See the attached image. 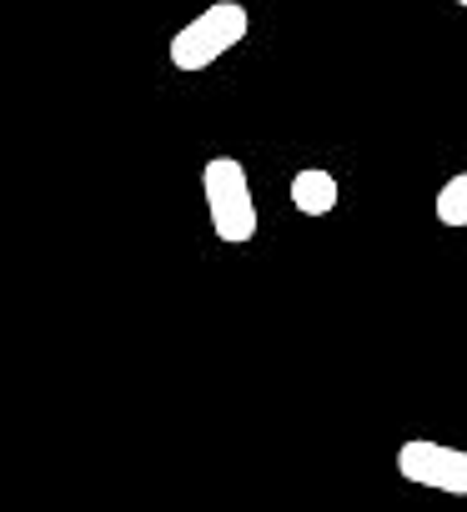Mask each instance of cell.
<instances>
[{
  "label": "cell",
  "instance_id": "cell-2",
  "mask_svg": "<svg viewBox=\"0 0 467 512\" xmlns=\"http://www.w3.org/2000/svg\"><path fill=\"white\" fill-rule=\"evenodd\" d=\"M201 191H206L211 231L226 246H242L257 236V196H252V176L237 156H211L201 166Z\"/></svg>",
  "mask_w": 467,
  "mask_h": 512
},
{
  "label": "cell",
  "instance_id": "cell-3",
  "mask_svg": "<svg viewBox=\"0 0 467 512\" xmlns=\"http://www.w3.org/2000/svg\"><path fill=\"white\" fill-rule=\"evenodd\" d=\"M397 472L412 487H427V492H442V497H467V447L412 437V442L397 447Z\"/></svg>",
  "mask_w": 467,
  "mask_h": 512
},
{
  "label": "cell",
  "instance_id": "cell-1",
  "mask_svg": "<svg viewBox=\"0 0 467 512\" xmlns=\"http://www.w3.org/2000/svg\"><path fill=\"white\" fill-rule=\"evenodd\" d=\"M247 31H252V16H247L242 0H216V6H206L201 16H191V21L171 36L166 56H171L176 71H206V66H216L226 51H237V46L247 41Z\"/></svg>",
  "mask_w": 467,
  "mask_h": 512
},
{
  "label": "cell",
  "instance_id": "cell-5",
  "mask_svg": "<svg viewBox=\"0 0 467 512\" xmlns=\"http://www.w3.org/2000/svg\"><path fill=\"white\" fill-rule=\"evenodd\" d=\"M437 221L442 226H467V171L447 176L437 191Z\"/></svg>",
  "mask_w": 467,
  "mask_h": 512
},
{
  "label": "cell",
  "instance_id": "cell-4",
  "mask_svg": "<svg viewBox=\"0 0 467 512\" xmlns=\"http://www.w3.org/2000/svg\"><path fill=\"white\" fill-rule=\"evenodd\" d=\"M292 206L302 216H332L337 211V176L322 166H307L292 176Z\"/></svg>",
  "mask_w": 467,
  "mask_h": 512
},
{
  "label": "cell",
  "instance_id": "cell-6",
  "mask_svg": "<svg viewBox=\"0 0 467 512\" xmlns=\"http://www.w3.org/2000/svg\"><path fill=\"white\" fill-rule=\"evenodd\" d=\"M457 6H462V11H467V0H457Z\"/></svg>",
  "mask_w": 467,
  "mask_h": 512
}]
</instances>
